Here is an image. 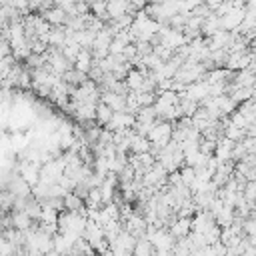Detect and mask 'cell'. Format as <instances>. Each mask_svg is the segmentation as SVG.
Masks as SVG:
<instances>
[{"instance_id": "cell-1", "label": "cell", "mask_w": 256, "mask_h": 256, "mask_svg": "<svg viewBox=\"0 0 256 256\" xmlns=\"http://www.w3.org/2000/svg\"><path fill=\"white\" fill-rule=\"evenodd\" d=\"M50 26H64V22H66V12L60 8V6H50L46 12H44V16H42Z\"/></svg>"}, {"instance_id": "cell-2", "label": "cell", "mask_w": 256, "mask_h": 256, "mask_svg": "<svg viewBox=\"0 0 256 256\" xmlns=\"http://www.w3.org/2000/svg\"><path fill=\"white\" fill-rule=\"evenodd\" d=\"M110 116H112V110L100 100V102L96 104V116H94V120H96L100 126H106L108 120H110Z\"/></svg>"}]
</instances>
